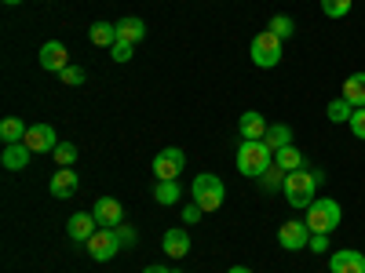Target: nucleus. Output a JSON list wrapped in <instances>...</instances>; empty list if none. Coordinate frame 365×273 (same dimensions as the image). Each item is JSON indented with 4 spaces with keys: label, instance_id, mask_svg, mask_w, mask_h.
Masks as SVG:
<instances>
[{
    "label": "nucleus",
    "instance_id": "obj_1",
    "mask_svg": "<svg viewBox=\"0 0 365 273\" xmlns=\"http://www.w3.org/2000/svg\"><path fill=\"white\" fill-rule=\"evenodd\" d=\"M322 182H325V175L322 171H314L311 164L307 168H299V171H289L285 175V200L292 204V208H311L318 197H314V190L322 186Z\"/></svg>",
    "mask_w": 365,
    "mask_h": 273
},
{
    "label": "nucleus",
    "instance_id": "obj_2",
    "mask_svg": "<svg viewBox=\"0 0 365 273\" xmlns=\"http://www.w3.org/2000/svg\"><path fill=\"white\" fill-rule=\"evenodd\" d=\"M274 168V149L263 139H241L237 146V171L245 178H263Z\"/></svg>",
    "mask_w": 365,
    "mask_h": 273
},
{
    "label": "nucleus",
    "instance_id": "obj_3",
    "mask_svg": "<svg viewBox=\"0 0 365 273\" xmlns=\"http://www.w3.org/2000/svg\"><path fill=\"white\" fill-rule=\"evenodd\" d=\"M190 193H194V204H197L201 211H220V208H223V197H227V186H223L220 175L201 171V175L194 178Z\"/></svg>",
    "mask_w": 365,
    "mask_h": 273
},
{
    "label": "nucleus",
    "instance_id": "obj_4",
    "mask_svg": "<svg viewBox=\"0 0 365 273\" xmlns=\"http://www.w3.org/2000/svg\"><path fill=\"white\" fill-rule=\"evenodd\" d=\"M311 226V233H332L340 223H344V208L332 200V197H318L311 208H307V219H303Z\"/></svg>",
    "mask_w": 365,
    "mask_h": 273
},
{
    "label": "nucleus",
    "instance_id": "obj_5",
    "mask_svg": "<svg viewBox=\"0 0 365 273\" xmlns=\"http://www.w3.org/2000/svg\"><path fill=\"white\" fill-rule=\"evenodd\" d=\"M282 55H285V41H282V37H274L270 29L256 33L252 44H249V58H252L259 70H274V66L282 63Z\"/></svg>",
    "mask_w": 365,
    "mask_h": 273
},
{
    "label": "nucleus",
    "instance_id": "obj_6",
    "mask_svg": "<svg viewBox=\"0 0 365 273\" xmlns=\"http://www.w3.org/2000/svg\"><path fill=\"white\" fill-rule=\"evenodd\" d=\"M182 164H187V154H182L179 146H165L161 154L154 157V175L158 182H168V178H179Z\"/></svg>",
    "mask_w": 365,
    "mask_h": 273
},
{
    "label": "nucleus",
    "instance_id": "obj_7",
    "mask_svg": "<svg viewBox=\"0 0 365 273\" xmlns=\"http://www.w3.org/2000/svg\"><path fill=\"white\" fill-rule=\"evenodd\" d=\"M84 248H88V255L96 259V262H110V259L120 252V237H117V230H106V226H103Z\"/></svg>",
    "mask_w": 365,
    "mask_h": 273
},
{
    "label": "nucleus",
    "instance_id": "obj_8",
    "mask_svg": "<svg viewBox=\"0 0 365 273\" xmlns=\"http://www.w3.org/2000/svg\"><path fill=\"white\" fill-rule=\"evenodd\" d=\"M278 245L285 252H303L311 245V226L307 223H299V219H289L282 230H278Z\"/></svg>",
    "mask_w": 365,
    "mask_h": 273
},
{
    "label": "nucleus",
    "instance_id": "obj_9",
    "mask_svg": "<svg viewBox=\"0 0 365 273\" xmlns=\"http://www.w3.org/2000/svg\"><path fill=\"white\" fill-rule=\"evenodd\" d=\"M99 230L103 226H99V219L91 215V211H77V215H70V223H66V233H70V240H77V245H88Z\"/></svg>",
    "mask_w": 365,
    "mask_h": 273
},
{
    "label": "nucleus",
    "instance_id": "obj_10",
    "mask_svg": "<svg viewBox=\"0 0 365 273\" xmlns=\"http://www.w3.org/2000/svg\"><path fill=\"white\" fill-rule=\"evenodd\" d=\"M41 70H48V73H63L66 66H70V51H66V44L63 41H48V44H41Z\"/></svg>",
    "mask_w": 365,
    "mask_h": 273
},
{
    "label": "nucleus",
    "instance_id": "obj_11",
    "mask_svg": "<svg viewBox=\"0 0 365 273\" xmlns=\"http://www.w3.org/2000/svg\"><path fill=\"white\" fill-rule=\"evenodd\" d=\"M329 273H365V255L358 248H340L329 255Z\"/></svg>",
    "mask_w": 365,
    "mask_h": 273
},
{
    "label": "nucleus",
    "instance_id": "obj_12",
    "mask_svg": "<svg viewBox=\"0 0 365 273\" xmlns=\"http://www.w3.org/2000/svg\"><path fill=\"white\" fill-rule=\"evenodd\" d=\"M91 215L99 219V226L113 230V226L125 223V208H120V200H117V197H99V200H96V208H91Z\"/></svg>",
    "mask_w": 365,
    "mask_h": 273
},
{
    "label": "nucleus",
    "instance_id": "obj_13",
    "mask_svg": "<svg viewBox=\"0 0 365 273\" xmlns=\"http://www.w3.org/2000/svg\"><path fill=\"white\" fill-rule=\"evenodd\" d=\"M161 248H165L168 259H187L190 255V233H187V226H172L161 237Z\"/></svg>",
    "mask_w": 365,
    "mask_h": 273
},
{
    "label": "nucleus",
    "instance_id": "obj_14",
    "mask_svg": "<svg viewBox=\"0 0 365 273\" xmlns=\"http://www.w3.org/2000/svg\"><path fill=\"white\" fill-rule=\"evenodd\" d=\"M26 146L34 149V154H51V149L58 146V135L51 124H29L26 132Z\"/></svg>",
    "mask_w": 365,
    "mask_h": 273
},
{
    "label": "nucleus",
    "instance_id": "obj_15",
    "mask_svg": "<svg viewBox=\"0 0 365 273\" xmlns=\"http://www.w3.org/2000/svg\"><path fill=\"white\" fill-rule=\"evenodd\" d=\"M77 186H81V178H77V171H73V168H58V171L51 175V197H55V200L73 197V193H77Z\"/></svg>",
    "mask_w": 365,
    "mask_h": 273
},
{
    "label": "nucleus",
    "instance_id": "obj_16",
    "mask_svg": "<svg viewBox=\"0 0 365 273\" xmlns=\"http://www.w3.org/2000/svg\"><path fill=\"white\" fill-rule=\"evenodd\" d=\"M29 157H34V149H29L26 142H8L4 154H0V164H4L8 171H22V168H29Z\"/></svg>",
    "mask_w": 365,
    "mask_h": 273
},
{
    "label": "nucleus",
    "instance_id": "obj_17",
    "mask_svg": "<svg viewBox=\"0 0 365 273\" xmlns=\"http://www.w3.org/2000/svg\"><path fill=\"white\" fill-rule=\"evenodd\" d=\"M267 117L259 113V109H249V113H241V120H237V132H241V139H263L267 135Z\"/></svg>",
    "mask_w": 365,
    "mask_h": 273
},
{
    "label": "nucleus",
    "instance_id": "obj_18",
    "mask_svg": "<svg viewBox=\"0 0 365 273\" xmlns=\"http://www.w3.org/2000/svg\"><path fill=\"white\" fill-rule=\"evenodd\" d=\"M143 37H146V22H143V18L128 15V18H120V22H117V41H128V44H139Z\"/></svg>",
    "mask_w": 365,
    "mask_h": 273
},
{
    "label": "nucleus",
    "instance_id": "obj_19",
    "mask_svg": "<svg viewBox=\"0 0 365 273\" xmlns=\"http://www.w3.org/2000/svg\"><path fill=\"white\" fill-rule=\"evenodd\" d=\"M88 37L96 48H113L117 44V22H91Z\"/></svg>",
    "mask_w": 365,
    "mask_h": 273
},
{
    "label": "nucleus",
    "instance_id": "obj_20",
    "mask_svg": "<svg viewBox=\"0 0 365 273\" xmlns=\"http://www.w3.org/2000/svg\"><path fill=\"white\" fill-rule=\"evenodd\" d=\"M274 164H278L285 175H289V171H299V168H307V161H303V154H299L296 146H282L278 154H274Z\"/></svg>",
    "mask_w": 365,
    "mask_h": 273
},
{
    "label": "nucleus",
    "instance_id": "obj_21",
    "mask_svg": "<svg viewBox=\"0 0 365 273\" xmlns=\"http://www.w3.org/2000/svg\"><path fill=\"white\" fill-rule=\"evenodd\" d=\"M344 99H347L354 109L365 106V73H351V77L344 80Z\"/></svg>",
    "mask_w": 365,
    "mask_h": 273
},
{
    "label": "nucleus",
    "instance_id": "obj_22",
    "mask_svg": "<svg viewBox=\"0 0 365 273\" xmlns=\"http://www.w3.org/2000/svg\"><path fill=\"white\" fill-rule=\"evenodd\" d=\"M26 124H22V120L19 117H4V120H0V139H4V146L8 142H26Z\"/></svg>",
    "mask_w": 365,
    "mask_h": 273
},
{
    "label": "nucleus",
    "instance_id": "obj_23",
    "mask_svg": "<svg viewBox=\"0 0 365 273\" xmlns=\"http://www.w3.org/2000/svg\"><path fill=\"white\" fill-rule=\"evenodd\" d=\"M263 142L274 149V154H278L282 146H292V128H289V124H270L267 135H263Z\"/></svg>",
    "mask_w": 365,
    "mask_h": 273
},
{
    "label": "nucleus",
    "instance_id": "obj_24",
    "mask_svg": "<svg viewBox=\"0 0 365 273\" xmlns=\"http://www.w3.org/2000/svg\"><path fill=\"white\" fill-rule=\"evenodd\" d=\"M351 113H354V106H351L344 95H340V99H332V102H329V109H325V117L332 120V124H347Z\"/></svg>",
    "mask_w": 365,
    "mask_h": 273
},
{
    "label": "nucleus",
    "instance_id": "obj_25",
    "mask_svg": "<svg viewBox=\"0 0 365 273\" xmlns=\"http://www.w3.org/2000/svg\"><path fill=\"white\" fill-rule=\"evenodd\" d=\"M154 200H158L161 208H172V204L179 200V182H175V178L158 182V186H154Z\"/></svg>",
    "mask_w": 365,
    "mask_h": 273
},
{
    "label": "nucleus",
    "instance_id": "obj_26",
    "mask_svg": "<svg viewBox=\"0 0 365 273\" xmlns=\"http://www.w3.org/2000/svg\"><path fill=\"white\" fill-rule=\"evenodd\" d=\"M51 157H55L58 168H73V164H77V146H73V142H58V146L51 149Z\"/></svg>",
    "mask_w": 365,
    "mask_h": 273
},
{
    "label": "nucleus",
    "instance_id": "obj_27",
    "mask_svg": "<svg viewBox=\"0 0 365 273\" xmlns=\"http://www.w3.org/2000/svg\"><path fill=\"white\" fill-rule=\"evenodd\" d=\"M267 29H270L274 37H282V41H289V37L296 33V22H292L289 15H274V18L267 22Z\"/></svg>",
    "mask_w": 365,
    "mask_h": 273
},
{
    "label": "nucleus",
    "instance_id": "obj_28",
    "mask_svg": "<svg viewBox=\"0 0 365 273\" xmlns=\"http://www.w3.org/2000/svg\"><path fill=\"white\" fill-rule=\"evenodd\" d=\"M259 186H263V190H285V171H282L278 164H274V168L259 178Z\"/></svg>",
    "mask_w": 365,
    "mask_h": 273
},
{
    "label": "nucleus",
    "instance_id": "obj_29",
    "mask_svg": "<svg viewBox=\"0 0 365 273\" xmlns=\"http://www.w3.org/2000/svg\"><path fill=\"white\" fill-rule=\"evenodd\" d=\"M351 4H354V0H322V11H325L329 18H344V15L351 11Z\"/></svg>",
    "mask_w": 365,
    "mask_h": 273
},
{
    "label": "nucleus",
    "instance_id": "obj_30",
    "mask_svg": "<svg viewBox=\"0 0 365 273\" xmlns=\"http://www.w3.org/2000/svg\"><path fill=\"white\" fill-rule=\"evenodd\" d=\"M132 51H135V44H128V41H117V44L110 48L113 63H128V58H132Z\"/></svg>",
    "mask_w": 365,
    "mask_h": 273
},
{
    "label": "nucleus",
    "instance_id": "obj_31",
    "mask_svg": "<svg viewBox=\"0 0 365 273\" xmlns=\"http://www.w3.org/2000/svg\"><path fill=\"white\" fill-rule=\"evenodd\" d=\"M347 124H351V135H354V139H365V106L351 113V120H347Z\"/></svg>",
    "mask_w": 365,
    "mask_h": 273
},
{
    "label": "nucleus",
    "instance_id": "obj_32",
    "mask_svg": "<svg viewBox=\"0 0 365 273\" xmlns=\"http://www.w3.org/2000/svg\"><path fill=\"white\" fill-rule=\"evenodd\" d=\"M58 77H63V84H70V87H81V84H84V70H81V66H66Z\"/></svg>",
    "mask_w": 365,
    "mask_h": 273
},
{
    "label": "nucleus",
    "instance_id": "obj_33",
    "mask_svg": "<svg viewBox=\"0 0 365 273\" xmlns=\"http://www.w3.org/2000/svg\"><path fill=\"white\" fill-rule=\"evenodd\" d=\"M113 230H117V237H120V248H132L135 240H139V233H135L132 226H125V223H120V226H113Z\"/></svg>",
    "mask_w": 365,
    "mask_h": 273
},
{
    "label": "nucleus",
    "instance_id": "obj_34",
    "mask_svg": "<svg viewBox=\"0 0 365 273\" xmlns=\"http://www.w3.org/2000/svg\"><path fill=\"white\" fill-rule=\"evenodd\" d=\"M201 215H205V211H201V208H197V204L190 200L187 208H182V226H194V223H197Z\"/></svg>",
    "mask_w": 365,
    "mask_h": 273
},
{
    "label": "nucleus",
    "instance_id": "obj_35",
    "mask_svg": "<svg viewBox=\"0 0 365 273\" xmlns=\"http://www.w3.org/2000/svg\"><path fill=\"white\" fill-rule=\"evenodd\" d=\"M311 252H318V255H325L329 252V233H311V245H307Z\"/></svg>",
    "mask_w": 365,
    "mask_h": 273
},
{
    "label": "nucleus",
    "instance_id": "obj_36",
    "mask_svg": "<svg viewBox=\"0 0 365 273\" xmlns=\"http://www.w3.org/2000/svg\"><path fill=\"white\" fill-rule=\"evenodd\" d=\"M143 273H179V269H168V266H146Z\"/></svg>",
    "mask_w": 365,
    "mask_h": 273
},
{
    "label": "nucleus",
    "instance_id": "obj_37",
    "mask_svg": "<svg viewBox=\"0 0 365 273\" xmlns=\"http://www.w3.org/2000/svg\"><path fill=\"white\" fill-rule=\"evenodd\" d=\"M227 273H252V269H249V266H230Z\"/></svg>",
    "mask_w": 365,
    "mask_h": 273
},
{
    "label": "nucleus",
    "instance_id": "obj_38",
    "mask_svg": "<svg viewBox=\"0 0 365 273\" xmlns=\"http://www.w3.org/2000/svg\"><path fill=\"white\" fill-rule=\"evenodd\" d=\"M4 4H8V8H15V4H22V0H4Z\"/></svg>",
    "mask_w": 365,
    "mask_h": 273
}]
</instances>
